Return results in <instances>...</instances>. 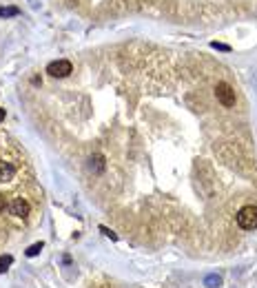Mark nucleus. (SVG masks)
Masks as SVG:
<instances>
[{"instance_id": "f257e3e1", "label": "nucleus", "mask_w": 257, "mask_h": 288, "mask_svg": "<svg viewBox=\"0 0 257 288\" xmlns=\"http://www.w3.org/2000/svg\"><path fill=\"white\" fill-rule=\"evenodd\" d=\"M237 224L242 226L244 230H253L257 228V206H244L237 211Z\"/></svg>"}, {"instance_id": "f03ea898", "label": "nucleus", "mask_w": 257, "mask_h": 288, "mask_svg": "<svg viewBox=\"0 0 257 288\" xmlns=\"http://www.w3.org/2000/svg\"><path fill=\"white\" fill-rule=\"evenodd\" d=\"M215 96H217V100L222 102V106H226V109L235 106V91H233V86L226 84V82H219V84L215 86Z\"/></svg>"}, {"instance_id": "7ed1b4c3", "label": "nucleus", "mask_w": 257, "mask_h": 288, "mask_svg": "<svg viewBox=\"0 0 257 288\" xmlns=\"http://www.w3.org/2000/svg\"><path fill=\"white\" fill-rule=\"evenodd\" d=\"M73 71V64L69 60H56V62H49L47 73L51 78H67Z\"/></svg>"}, {"instance_id": "20e7f679", "label": "nucleus", "mask_w": 257, "mask_h": 288, "mask_svg": "<svg viewBox=\"0 0 257 288\" xmlns=\"http://www.w3.org/2000/svg\"><path fill=\"white\" fill-rule=\"evenodd\" d=\"M9 213L14 217H24L29 215V204L27 200H22V197H14V200L9 202Z\"/></svg>"}, {"instance_id": "39448f33", "label": "nucleus", "mask_w": 257, "mask_h": 288, "mask_svg": "<svg viewBox=\"0 0 257 288\" xmlns=\"http://www.w3.org/2000/svg\"><path fill=\"white\" fill-rule=\"evenodd\" d=\"M16 175V166L11 162H0V182H9Z\"/></svg>"}, {"instance_id": "423d86ee", "label": "nucleus", "mask_w": 257, "mask_h": 288, "mask_svg": "<svg viewBox=\"0 0 257 288\" xmlns=\"http://www.w3.org/2000/svg\"><path fill=\"white\" fill-rule=\"evenodd\" d=\"M20 9L18 7H0V18H11V16H18Z\"/></svg>"}, {"instance_id": "0eeeda50", "label": "nucleus", "mask_w": 257, "mask_h": 288, "mask_svg": "<svg viewBox=\"0 0 257 288\" xmlns=\"http://www.w3.org/2000/svg\"><path fill=\"white\" fill-rule=\"evenodd\" d=\"M11 264H14V257H11V255H2V257H0V273H5Z\"/></svg>"}, {"instance_id": "6e6552de", "label": "nucleus", "mask_w": 257, "mask_h": 288, "mask_svg": "<svg viewBox=\"0 0 257 288\" xmlns=\"http://www.w3.org/2000/svg\"><path fill=\"white\" fill-rule=\"evenodd\" d=\"M40 250H43V242H38V244H34V246H29V248H27V257H36Z\"/></svg>"}, {"instance_id": "1a4fd4ad", "label": "nucleus", "mask_w": 257, "mask_h": 288, "mask_svg": "<svg viewBox=\"0 0 257 288\" xmlns=\"http://www.w3.org/2000/svg\"><path fill=\"white\" fill-rule=\"evenodd\" d=\"M206 284H209V286H211V288L219 286V277H215V275H211V277H206Z\"/></svg>"}, {"instance_id": "9d476101", "label": "nucleus", "mask_w": 257, "mask_h": 288, "mask_svg": "<svg viewBox=\"0 0 257 288\" xmlns=\"http://www.w3.org/2000/svg\"><path fill=\"white\" fill-rule=\"evenodd\" d=\"M100 230H102V233H105L107 237H111V240H118V235H115V233H111V230L107 228V226H100Z\"/></svg>"}, {"instance_id": "9b49d317", "label": "nucleus", "mask_w": 257, "mask_h": 288, "mask_svg": "<svg viewBox=\"0 0 257 288\" xmlns=\"http://www.w3.org/2000/svg\"><path fill=\"white\" fill-rule=\"evenodd\" d=\"M213 47H215V49H222V51H229V47H226V44H217V42H213Z\"/></svg>"}, {"instance_id": "f8f14e48", "label": "nucleus", "mask_w": 257, "mask_h": 288, "mask_svg": "<svg viewBox=\"0 0 257 288\" xmlns=\"http://www.w3.org/2000/svg\"><path fill=\"white\" fill-rule=\"evenodd\" d=\"M5 120V109H0V122Z\"/></svg>"}, {"instance_id": "ddd939ff", "label": "nucleus", "mask_w": 257, "mask_h": 288, "mask_svg": "<svg viewBox=\"0 0 257 288\" xmlns=\"http://www.w3.org/2000/svg\"><path fill=\"white\" fill-rule=\"evenodd\" d=\"M2 200H5V197H0V208H2Z\"/></svg>"}]
</instances>
